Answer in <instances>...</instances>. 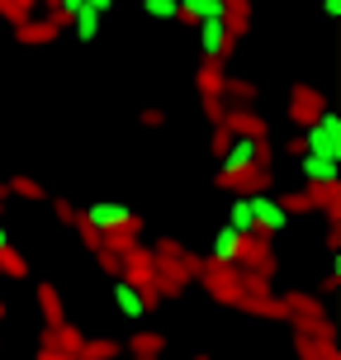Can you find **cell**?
Here are the masks:
<instances>
[{"label": "cell", "instance_id": "6da1fadb", "mask_svg": "<svg viewBox=\"0 0 341 360\" xmlns=\"http://www.w3.org/2000/svg\"><path fill=\"white\" fill-rule=\"evenodd\" d=\"M289 308L285 323H294V332H304V337H327V342H337V323L327 318L323 299H313V294H304V289H289V294H280Z\"/></svg>", "mask_w": 341, "mask_h": 360}, {"label": "cell", "instance_id": "7a4b0ae2", "mask_svg": "<svg viewBox=\"0 0 341 360\" xmlns=\"http://www.w3.org/2000/svg\"><path fill=\"white\" fill-rule=\"evenodd\" d=\"M299 133H304V152L341 162V119L332 114V109H323V114H318L308 128H299Z\"/></svg>", "mask_w": 341, "mask_h": 360}, {"label": "cell", "instance_id": "3957f363", "mask_svg": "<svg viewBox=\"0 0 341 360\" xmlns=\"http://www.w3.org/2000/svg\"><path fill=\"white\" fill-rule=\"evenodd\" d=\"M233 266H237V270H247V275H261V280H275L280 261H275V247H270L266 237L242 233V242H237V256H233Z\"/></svg>", "mask_w": 341, "mask_h": 360}, {"label": "cell", "instance_id": "277c9868", "mask_svg": "<svg viewBox=\"0 0 341 360\" xmlns=\"http://www.w3.org/2000/svg\"><path fill=\"white\" fill-rule=\"evenodd\" d=\"M199 285L209 289V299H214V304L237 308V299H242V270H237V266H223V261H204Z\"/></svg>", "mask_w": 341, "mask_h": 360}, {"label": "cell", "instance_id": "5b68a950", "mask_svg": "<svg viewBox=\"0 0 341 360\" xmlns=\"http://www.w3.org/2000/svg\"><path fill=\"white\" fill-rule=\"evenodd\" d=\"M252 218H256V237H275L280 228L289 223V214L280 209V199L270 195V190H261V195H252Z\"/></svg>", "mask_w": 341, "mask_h": 360}, {"label": "cell", "instance_id": "8992f818", "mask_svg": "<svg viewBox=\"0 0 341 360\" xmlns=\"http://www.w3.org/2000/svg\"><path fill=\"white\" fill-rule=\"evenodd\" d=\"M90 223V228H100V233H109V228H143V218L133 214V209H124V204H90L86 214H81Z\"/></svg>", "mask_w": 341, "mask_h": 360}, {"label": "cell", "instance_id": "52a82bcc", "mask_svg": "<svg viewBox=\"0 0 341 360\" xmlns=\"http://www.w3.org/2000/svg\"><path fill=\"white\" fill-rule=\"evenodd\" d=\"M199 48H204V57H233V48H237V38L228 34V24L223 19H199Z\"/></svg>", "mask_w": 341, "mask_h": 360}, {"label": "cell", "instance_id": "ba28073f", "mask_svg": "<svg viewBox=\"0 0 341 360\" xmlns=\"http://www.w3.org/2000/svg\"><path fill=\"white\" fill-rule=\"evenodd\" d=\"M323 109H327V100L313 86H294L289 90V119H294V128H308Z\"/></svg>", "mask_w": 341, "mask_h": 360}, {"label": "cell", "instance_id": "9c48e42d", "mask_svg": "<svg viewBox=\"0 0 341 360\" xmlns=\"http://www.w3.org/2000/svg\"><path fill=\"white\" fill-rule=\"evenodd\" d=\"M72 19L67 15H48V19H24V24H15V34L19 43H29V48H38V43H53L62 29H67Z\"/></svg>", "mask_w": 341, "mask_h": 360}, {"label": "cell", "instance_id": "30bf717a", "mask_svg": "<svg viewBox=\"0 0 341 360\" xmlns=\"http://www.w3.org/2000/svg\"><path fill=\"white\" fill-rule=\"evenodd\" d=\"M223 124H228V133H242V138H266V119H261L252 105H233V100H228Z\"/></svg>", "mask_w": 341, "mask_h": 360}, {"label": "cell", "instance_id": "8fae6325", "mask_svg": "<svg viewBox=\"0 0 341 360\" xmlns=\"http://www.w3.org/2000/svg\"><path fill=\"white\" fill-rule=\"evenodd\" d=\"M294 356L299 360H341V346L327 342V337H304V332H294Z\"/></svg>", "mask_w": 341, "mask_h": 360}, {"label": "cell", "instance_id": "7c38bea8", "mask_svg": "<svg viewBox=\"0 0 341 360\" xmlns=\"http://www.w3.org/2000/svg\"><path fill=\"white\" fill-rule=\"evenodd\" d=\"M124 351L133 360H162V351H166V337L162 332H133L124 342Z\"/></svg>", "mask_w": 341, "mask_h": 360}, {"label": "cell", "instance_id": "4fadbf2b", "mask_svg": "<svg viewBox=\"0 0 341 360\" xmlns=\"http://www.w3.org/2000/svg\"><path fill=\"white\" fill-rule=\"evenodd\" d=\"M195 81H199V95H223V81H228L223 57H204V62H199V72H195Z\"/></svg>", "mask_w": 341, "mask_h": 360}, {"label": "cell", "instance_id": "5bb4252c", "mask_svg": "<svg viewBox=\"0 0 341 360\" xmlns=\"http://www.w3.org/2000/svg\"><path fill=\"white\" fill-rule=\"evenodd\" d=\"M299 166H304V180H308V185L341 180V171H337V162H332V157H313V152H304V157H299Z\"/></svg>", "mask_w": 341, "mask_h": 360}, {"label": "cell", "instance_id": "9a60e30c", "mask_svg": "<svg viewBox=\"0 0 341 360\" xmlns=\"http://www.w3.org/2000/svg\"><path fill=\"white\" fill-rule=\"evenodd\" d=\"M34 299H38V308H43V327H57V323H67V313H62V294H57V285H43L34 289Z\"/></svg>", "mask_w": 341, "mask_h": 360}, {"label": "cell", "instance_id": "2e32d148", "mask_svg": "<svg viewBox=\"0 0 341 360\" xmlns=\"http://www.w3.org/2000/svg\"><path fill=\"white\" fill-rule=\"evenodd\" d=\"M38 342H43V346H57V351H72V356H76L86 337H81L72 323H57V327H43V337H38Z\"/></svg>", "mask_w": 341, "mask_h": 360}, {"label": "cell", "instance_id": "e0dca14e", "mask_svg": "<svg viewBox=\"0 0 341 360\" xmlns=\"http://www.w3.org/2000/svg\"><path fill=\"white\" fill-rule=\"evenodd\" d=\"M119 351H124V342H114V337H86L76 360H119Z\"/></svg>", "mask_w": 341, "mask_h": 360}, {"label": "cell", "instance_id": "ac0fdd59", "mask_svg": "<svg viewBox=\"0 0 341 360\" xmlns=\"http://www.w3.org/2000/svg\"><path fill=\"white\" fill-rule=\"evenodd\" d=\"M185 24H199V19H223V0H180V15Z\"/></svg>", "mask_w": 341, "mask_h": 360}, {"label": "cell", "instance_id": "d6986e66", "mask_svg": "<svg viewBox=\"0 0 341 360\" xmlns=\"http://www.w3.org/2000/svg\"><path fill=\"white\" fill-rule=\"evenodd\" d=\"M114 304H119V313L124 318H143L147 308H143V294L128 285V280H114Z\"/></svg>", "mask_w": 341, "mask_h": 360}, {"label": "cell", "instance_id": "ffe728a7", "mask_svg": "<svg viewBox=\"0 0 341 360\" xmlns=\"http://www.w3.org/2000/svg\"><path fill=\"white\" fill-rule=\"evenodd\" d=\"M237 242H242V233H233V228H218V237H214V252H209V261H223V266H233V256H237Z\"/></svg>", "mask_w": 341, "mask_h": 360}, {"label": "cell", "instance_id": "44dd1931", "mask_svg": "<svg viewBox=\"0 0 341 360\" xmlns=\"http://www.w3.org/2000/svg\"><path fill=\"white\" fill-rule=\"evenodd\" d=\"M100 19H105V15H95L90 5H81V10L72 15V24H67V29H76V38H81V43H90V38L100 34Z\"/></svg>", "mask_w": 341, "mask_h": 360}, {"label": "cell", "instance_id": "7402d4cb", "mask_svg": "<svg viewBox=\"0 0 341 360\" xmlns=\"http://www.w3.org/2000/svg\"><path fill=\"white\" fill-rule=\"evenodd\" d=\"M285 214H318V199H313V185L308 190H294V195H275Z\"/></svg>", "mask_w": 341, "mask_h": 360}, {"label": "cell", "instance_id": "603a6c76", "mask_svg": "<svg viewBox=\"0 0 341 360\" xmlns=\"http://www.w3.org/2000/svg\"><path fill=\"white\" fill-rule=\"evenodd\" d=\"M0 275H10V280H29V261H24L10 242L0 247Z\"/></svg>", "mask_w": 341, "mask_h": 360}, {"label": "cell", "instance_id": "cb8c5ba5", "mask_svg": "<svg viewBox=\"0 0 341 360\" xmlns=\"http://www.w3.org/2000/svg\"><path fill=\"white\" fill-rule=\"evenodd\" d=\"M228 228L233 233H256V218H252V195H242L233 204V218H228Z\"/></svg>", "mask_w": 341, "mask_h": 360}, {"label": "cell", "instance_id": "d4e9b609", "mask_svg": "<svg viewBox=\"0 0 341 360\" xmlns=\"http://www.w3.org/2000/svg\"><path fill=\"white\" fill-rule=\"evenodd\" d=\"M5 190H10V195H19V199H34V204L48 195V190H43L34 176H10V180H5Z\"/></svg>", "mask_w": 341, "mask_h": 360}, {"label": "cell", "instance_id": "484cf974", "mask_svg": "<svg viewBox=\"0 0 341 360\" xmlns=\"http://www.w3.org/2000/svg\"><path fill=\"white\" fill-rule=\"evenodd\" d=\"M0 15L10 19V24H24V19L38 15V0H0Z\"/></svg>", "mask_w": 341, "mask_h": 360}, {"label": "cell", "instance_id": "4316f807", "mask_svg": "<svg viewBox=\"0 0 341 360\" xmlns=\"http://www.w3.org/2000/svg\"><path fill=\"white\" fill-rule=\"evenodd\" d=\"M138 233H143V228H109V233H100V237H105V252H128V247L138 242Z\"/></svg>", "mask_w": 341, "mask_h": 360}, {"label": "cell", "instance_id": "83f0119b", "mask_svg": "<svg viewBox=\"0 0 341 360\" xmlns=\"http://www.w3.org/2000/svg\"><path fill=\"white\" fill-rule=\"evenodd\" d=\"M72 228H76V237H81V247H90V252H100V247H105V237H100V228H90V223H86L81 214L72 218Z\"/></svg>", "mask_w": 341, "mask_h": 360}, {"label": "cell", "instance_id": "f1b7e54d", "mask_svg": "<svg viewBox=\"0 0 341 360\" xmlns=\"http://www.w3.org/2000/svg\"><path fill=\"white\" fill-rule=\"evenodd\" d=\"M143 10L152 19H176L180 15V0H143Z\"/></svg>", "mask_w": 341, "mask_h": 360}, {"label": "cell", "instance_id": "f546056e", "mask_svg": "<svg viewBox=\"0 0 341 360\" xmlns=\"http://www.w3.org/2000/svg\"><path fill=\"white\" fill-rule=\"evenodd\" d=\"M95 256H100V270H105L109 280H119V270H124V261H119V252H105V247H100Z\"/></svg>", "mask_w": 341, "mask_h": 360}, {"label": "cell", "instance_id": "4dcf8cb0", "mask_svg": "<svg viewBox=\"0 0 341 360\" xmlns=\"http://www.w3.org/2000/svg\"><path fill=\"white\" fill-rule=\"evenodd\" d=\"M152 256H185V247H180L176 237H157V247H152Z\"/></svg>", "mask_w": 341, "mask_h": 360}, {"label": "cell", "instance_id": "1f68e13d", "mask_svg": "<svg viewBox=\"0 0 341 360\" xmlns=\"http://www.w3.org/2000/svg\"><path fill=\"white\" fill-rule=\"evenodd\" d=\"M228 143H233L228 124H214V157H223V152H228Z\"/></svg>", "mask_w": 341, "mask_h": 360}, {"label": "cell", "instance_id": "d6a6232c", "mask_svg": "<svg viewBox=\"0 0 341 360\" xmlns=\"http://www.w3.org/2000/svg\"><path fill=\"white\" fill-rule=\"evenodd\" d=\"M341 289V261H332V270H327V280H323V294H337Z\"/></svg>", "mask_w": 341, "mask_h": 360}, {"label": "cell", "instance_id": "836d02e7", "mask_svg": "<svg viewBox=\"0 0 341 360\" xmlns=\"http://www.w3.org/2000/svg\"><path fill=\"white\" fill-rule=\"evenodd\" d=\"M53 214L62 218V223H72V218H76V204H72V199H53Z\"/></svg>", "mask_w": 341, "mask_h": 360}, {"label": "cell", "instance_id": "e575fe53", "mask_svg": "<svg viewBox=\"0 0 341 360\" xmlns=\"http://www.w3.org/2000/svg\"><path fill=\"white\" fill-rule=\"evenodd\" d=\"M138 119H143V128H162V124H166V114H162L157 105H152V109H143Z\"/></svg>", "mask_w": 341, "mask_h": 360}, {"label": "cell", "instance_id": "d590c367", "mask_svg": "<svg viewBox=\"0 0 341 360\" xmlns=\"http://www.w3.org/2000/svg\"><path fill=\"white\" fill-rule=\"evenodd\" d=\"M34 360H76V356H72V351H57V346H38Z\"/></svg>", "mask_w": 341, "mask_h": 360}, {"label": "cell", "instance_id": "8d00e7d4", "mask_svg": "<svg viewBox=\"0 0 341 360\" xmlns=\"http://www.w3.org/2000/svg\"><path fill=\"white\" fill-rule=\"evenodd\" d=\"M327 247L341 252V223H327Z\"/></svg>", "mask_w": 341, "mask_h": 360}, {"label": "cell", "instance_id": "74e56055", "mask_svg": "<svg viewBox=\"0 0 341 360\" xmlns=\"http://www.w3.org/2000/svg\"><path fill=\"white\" fill-rule=\"evenodd\" d=\"M323 10H327L332 19H337V15H341V0H323Z\"/></svg>", "mask_w": 341, "mask_h": 360}, {"label": "cell", "instance_id": "f35d334b", "mask_svg": "<svg viewBox=\"0 0 341 360\" xmlns=\"http://www.w3.org/2000/svg\"><path fill=\"white\" fill-rule=\"evenodd\" d=\"M5 242H10V237H5V223H0V247H5Z\"/></svg>", "mask_w": 341, "mask_h": 360}, {"label": "cell", "instance_id": "ab89813d", "mask_svg": "<svg viewBox=\"0 0 341 360\" xmlns=\"http://www.w3.org/2000/svg\"><path fill=\"white\" fill-rule=\"evenodd\" d=\"M43 5H48V15H53V10H57V0H43Z\"/></svg>", "mask_w": 341, "mask_h": 360}, {"label": "cell", "instance_id": "60d3db41", "mask_svg": "<svg viewBox=\"0 0 341 360\" xmlns=\"http://www.w3.org/2000/svg\"><path fill=\"white\" fill-rule=\"evenodd\" d=\"M0 318H5V304H0Z\"/></svg>", "mask_w": 341, "mask_h": 360}, {"label": "cell", "instance_id": "b9f144b4", "mask_svg": "<svg viewBox=\"0 0 341 360\" xmlns=\"http://www.w3.org/2000/svg\"><path fill=\"white\" fill-rule=\"evenodd\" d=\"M195 360H209V356H195Z\"/></svg>", "mask_w": 341, "mask_h": 360}, {"label": "cell", "instance_id": "7bdbcfd3", "mask_svg": "<svg viewBox=\"0 0 341 360\" xmlns=\"http://www.w3.org/2000/svg\"><path fill=\"white\" fill-rule=\"evenodd\" d=\"M0 209H5V199H0Z\"/></svg>", "mask_w": 341, "mask_h": 360}, {"label": "cell", "instance_id": "ee69618b", "mask_svg": "<svg viewBox=\"0 0 341 360\" xmlns=\"http://www.w3.org/2000/svg\"><path fill=\"white\" fill-rule=\"evenodd\" d=\"M0 346H5V342H0Z\"/></svg>", "mask_w": 341, "mask_h": 360}]
</instances>
